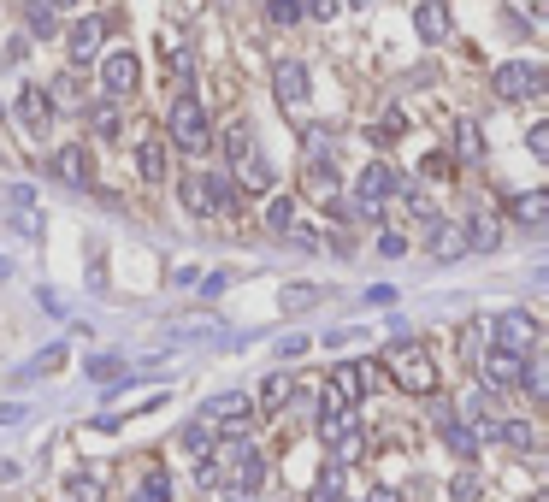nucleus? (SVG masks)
I'll return each mask as SVG.
<instances>
[{
    "label": "nucleus",
    "mask_w": 549,
    "mask_h": 502,
    "mask_svg": "<svg viewBox=\"0 0 549 502\" xmlns=\"http://www.w3.org/2000/svg\"><path fill=\"white\" fill-rule=\"evenodd\" d=\"M166 130H172V142H178L183 154H207L213 148V119H207V107L183 89L178 101H172V113H166Z\"/></svg>",
    "instance_id": "1"
},
{
    "label": "nucleus",
    "mask_w": 549,
    "mask_h": 502,
    "mask_svg": "<svg viewBox=\"0 0 549 502\" xmlns=\"http://www.w3.org/2000/svg\"><path fill=\"white\" fill-rule=\"evenodd\" d=\"M490 89H496V101H538L549 89V71L538 60H508V65H496Z\"/></svg>",
    "instance_id": "2"
},
{
    "label": "nucleus",
    "mask_w": 549,
    "mask_h": 502,
    "mask_svg": "<svg viewBox=\"0 0 549 502\" xmlns=\"http://www.w3.org/2000/svg\"><path fill=\"white\" fill-rule=\"evenodd\" d=\"M490 337H496L502 349L538 355V343H544V325H538V314H526V308H502V314L490 319Z\"/></svg>",
    "instance_id": "3"
},
{
    "label": "nucleus",
    "mask_w": 549,
    "mask_h": 502,
    "mask_svg": "<svg viewBox=\"0 0 549 502\" xmlns=\"http://www.w3.org/2000/svg\"><path fill=\"white\" fill-rule=\"evenodd\" d=\"M390 378H396L402 390H414V396H431V390H437V367H431L426 349H414V343H396V349H390Z\"/></svg>",
    "instance_id": "4"
},
{
    "label": "nucleus",
    "mask_w": 549,
    "mask_h": 502,
    "mask_svg": "<svg viewBox=\"0 0 549 502\" xmlns=\"http://www.w3.org/2000/svg\"><path fill=\"white\" fill-rule=\"evenodd\" d=\"M473 367H479V378H485L490 390H502V396H508V390L520 384V367H526V355H520V349H502V343H496V349H485V355H479Z\"/></svg>",
    "instance_id": "5"
},
{
    "label": "nucleus",
    "mask_w": 549,
    "mask_h": 502,
    "mask_svg": "<svg viewBox=\"0 0 549 502\" xmlns=\"http://www.w3.org/2000/svg\"><path fill=\"white\" fill-rule=\"evenodd\" d=\"M12 119H18V130L24 136H48V125H54V107H48V89H18V101H12Z\"/></svg>",
    "instance_id": "6"
},
{
    "label": "nucleus",
    "mask_w": 549,
    "mask_h": 502,
    "mask_svg": "<svg viewBox=\"0 0 549 502\" xmlns=\"http://www.w3.org/2000/svg\"><path fill=\"white\" fill-rule=\"evenodd\" d=\"M201 420L213 426V432H248V396H237V390H225V396H213L207 408H201Z\"/></svg>",
    "instance_id": "7"
},
{
    "label": "nucleus",
    "mask_w": 549,
    "mask_h": 502,
    "mask_svg": "<svg viewBox=\"0 0 549 502\" xmlns=\"http://www.w3.org/2000/svg\"><path fill=\"white\" fill-rule=\"evenodd\" d=\"M136 83H142V65H136L130 48H119V54H107V60H101V89H107L113 101H124Z\"/></svg>",
    "instance_id": "8"
},
{
    "label": "nucleus",
    "mask_w": 549,
    "mask_h": 502,
    "mask_svg": "<svg viewBox=\"0 0 549 502\" xmlns=\"http://www.w3.org/2000/svg\"><path fill=\"white\" fill-rule=\"evenodd\" d=\"M101 36H107V24H101V18H77V24L65 30V54H71V65L95 60V54H101Z\"/></svg>",
    "instance_id": "9"
},
{
    "label": "nucleus",
    "mask_w": 549,
    "mask_h": 502,
    "mask_svg": "<svg viewBox=\"0 0 549 502\" xmlns=\"http://www.w3.org/2000/svg\"><path fill=\"white\" fill-rule=\"evenodd\" d=\"M272 89H278V107H302L307 101V89H313V77H307V65L302 60H284L278 71H272Z\"/></svg>",
    "instance_id": "10"
},
{
    "label": "nucleus",
    "mask_w": 549,
    "mask_h": 502,
    "mask_svg": "<svg viewBox=\"0 0 549 502\" xmlns=\"http://www.w3.org/2000/svg\"><path fill=\"white\" fill-rule=\"evenodd\" d=\"M231 178H237V189H248V195H272V184H278V172H272V160L254 148L248 160H237V166H225Z\"/></svg>",
    "instance_id": "11"
},
{
    "label": "nucleus",
    "mask_w": 549,
    "mask_h": 502,
    "mask_svg": "<svg viewBox=\"0 0 549 502\" xmlns=\"http://www.w3.org/2000/svg\"><path fill=\"white\" fill-rule=\"evenodd\" d=\"M366 384H372V373H366V361H337V373H331V396H343L349 408H361V396H366Z\"/></svg>",
    "instance_id": "12"
},
{
    "label": "nucleus",
    "mask_w": 549,
    "mask_h": 502,
    "mask_svg": "<svg viewBox=\"0 0 549 502\" xmlns=\"http://www.w3.org/2000/svg\"><path fill=\"white\" fill-rule=\"evenodd\" d=\"M207 201H213V219L225 213V219H237L243 213V189H237V178L219 166V172H207Z\"/></svg>",
    "instance_id": "13"
},
{
    "label": "nucleus",
    "mask_w": 549,
    "mask_h": 502,
    "mask_svg": "<svg viewBox=\"0 0 549 502\" xmlns=\"http://www.w3.org/2000/svg\"><path fill=\"white\" fill-rule=\"evenodd\" d=\"M414 30H420V42H431V48L449 42V6L443 0H420L414 6Z\"/></svg>",
    "instance_id": "14"
},
{
    "label": "nucleus",
    "mask_w": 549,
    "mask_h": 502,
    "mask_svg": "<svg viewBox=\"0 0 549 502\" xmlns=\"http://www.w3.org/2000/svg\"><path fill=\"white\" fill-rule=\"evenodd\" d=\"M302 184H307V195H319V201H331V195H337V166H331V154H307Z\"/></svg>",
    "instance_id": "15"
},
{
    "label": "nucleus",
    "mask_w": 549,
    "mask_h": 502,
    "mask_svg": "<svg viewBox=\"0 0 549 502\" xmlns=\"http://www.w3.org/2000/svg\"><path fill=\"white\" fill-rule=\"evenodd\" d=\"M431 254H437V260H461V254H467L461 225H449V219H431Z\"/></svg>",
    "instance_id": "16"
},
{
    "label": "nucleus",
    "mask_w": 549,
    "mask_h": 502,
    "mask_svg": "<svg viewBox=\"0 0 549 502\" xmlns=\"http://www.w3.org/2000/svg\"><path fill=\"white\" fill-rule=\"evenodd\" d=\"M443 443H449V455H455V461H473V455H479V432H473V420H443Z\"/></svg>",
    "instance_id": "17"
},
{
    "label": "nucleus",
    "mask_w": 549,
    "mask_h": 502,
    "mask_svg": "<svg viewBox=\"0 0 549 502\" xmlns=\"http://www.w3.org/2000/svg\"><path fill=\"white\" fill-rule=\"evenodd\" d=\"M160 48H166V65H172V77H178V83H189V77H195V54H189V36H183V30H166V42H160Z\"/></svg>",
    "instance_id": "18"
},
{
    "label": "nucleus",
    "mask_w": 549,
    "mask_h": 502,
    "mask_svg": "<svg viewBox=\"0 0 549 502\" xmlns=\"http://www.w3.org/2000/svg\"><path fill=\"white\" fill-rule=\"evenodd\" d=\"M461 237H467V249H479V254H490L496 243H502V225L490 219V213H473L467 225H461Z\"/></svg>",
    "instance_id": "19"
},
{
    "label": "nucleus",
    "mask_w": 549,
    "mask_h": 502,
    "mask_svg": "<svg viewBox=\"0 0 549 502\" xmlns=\"http://www.w3.org/2000/svg\"><path fill=\"white\" fill-rule=\"evenodd\" d=\"M54 172H60L65 184H89V178H95V172H89V154H83V148H60V154H54Z\"/></svg>",
    "instance_id": "20"
},
{
    "label": "nucleus",
    "mask_w": 549,
    "mask_h": 502,
    "mask_svg": "<svg viewBox=\"0 0 549 502\" xmlns=\"http://www.w3.org/2000/svg\"><path fill=\"white\" fill-rule=\"evenodd\" d=\"M485 432H490V438H502L508 449H538V432H532L526 420H490Z\"/></svg>",
    "instance_id": "21"
},
{
    "label": "nucleus",
    "mask_w": 549,
    "mask_h": 502,
    "mask_svg": "<svg viewBox=\"0 0 549 502\" xmlns=\"http://www.w3.org/2000/svg\"><path fill=\"white\" fill-rule=\"evenodd\" d=\"M290 396H296V384H290V373H272L266 384H260V396H254V402H260V414H278V408H284Z\"/></svg>",
    "instance_id": "22"
},
{
    "label": "nucleus",
    "mask_w": 549,
    "mask_h": 502,
    "mask_svg": "<svg viewBox=\"0 0 549 502\" xmlns=\"http://www.w3.org/2000/svg\"><path fill=\"white\" fill-rule=\"evenodd\" d=\"M508 213H514L520 225H538V219L549 213V195H544V189H526V195H514V201H508Z\"/></svg>",
    "instance_id": "23"
},
{
    "label": "nucleus",
    "mask_w": 549,
    "mask_h": 502,
    "mask_svg": "<svg viewBox=\"0 0 549 502\" xmlns=\"http://www.w3.org/2000/svg\"><path fill=\"white\" fill-rule=\"evenodd\" d=\"M183 207H189L195 219H213V201H207V172H189V178H183Z\"/></svg>",
    "instance_id": "24"
},
{
    "label": "nucleus",
    "mask_w": 549,
    "mask_h": 502,
    "mask_svg": "<svg viewBox=\"0 0 549 502\" xmlns=\"http://www.w3.org/2000/svg\"><path fill=\"white\" fill-rule=\"evenodd\" d=\"M136 166H142V178H148V184H160V178H166V142H160V136H148V142H142V154H136Z\"/></svg>",
    "instance_id": "25"
},
{
    "label": "nucleus",
    "mask_w": 549,
    "mask_h": 502,
    "mask_svg": "<svg viewBox=\"0 0 549 502\" xmlns=\"http://www.w3.org/2000/svg\"><path fill=\"white\" fill-rule=\"evenodd\" d=\"M54 12H60L54 0H24V30L30 36H54Z\"/></svg>",
    "instance_id": "26"
},
{
    "label": "nucleus",
    "mask_w": 549,
    "mask_h": 502,
    "mask_svg": "<svg viewBox=\"0 0 549 502\" xmlns=\"http://www.w3.org/2000/svg\"><path fill=\"white\" fill-rule=\"evenodd\" d=\"M260 142H254V125H231L225 130V166H237V160H248Z\"/></svg>",
    "instance_id": "27"
},
{
    "label": "nucleus",
    "mask_w": 549,
    "mask_h": 502,
    "mask_svg": "<svg viewBox=\"0 0 549 502\" xmlns=\"http://www.w3.org/2000/svg\"><path fill=\"white\" fill-rule=\"evenodd\" d=\"M130 502H172V473H166V467H154V473L136 485V497H130Z\"/></svg>",
    "instance_id": "28"
},
{
    "label": "nucleus",
    "mask_w": 549,
    "mask_h": 502,
    "mask_svg": "<svg viewBox=\"0 0 549 502\" xmlns=\"http://www.w3.org/2000/svg\"><path fill=\"white\" fill-rule=\"evenodd\" d=\"M455 148H461V160H485V136L473 119H455Z\"/></svg>",
    "instance_id": "29"
},
{
    "label": "nucleus",
    "mask_w": 549,
    "mask_h": 502,
    "mask_svg": "<svg viewBox=\"0 0 549 502\" xmlns=\"http://www.w3.org/2000/svg\"><path fill=\"white\" fill-rule=\"evenodd\" d=\"M343 497V461H331L325 473H319V485L307 491V502H337Z\"/></svg>",
    "instance_id": "30"
},
{
    "label": "nucleus",
    "mask_w": 549,
    "mask_h": 502,
    "mask_svg": "<svg viewBox=\"0 0 549 502\" xmlns=\"http://www.w3.org/2000/svg\"><path fill=\"white\" fill-rule=\"evenodd\" d=\"M520 390H526L532 402H544V396H549V373H544V361H532V355H526V367H520Z\"/></svg>",
    "instance_id": "31"
},
{
    "label": "nucleus",
    "mask_w": 549,
    "mask_h": 502,
    "mask_svg": "<svg viewBox=\"0 0 549 502\" xmlns=\"http://www.w3.org/2000/svg\"><path fill=\"white\" fill-rule=\"evenodd\" d=\"M89 125H95V136H101V142H113V136H119V101L107 95V101L89 113Z\"/></svg>",
    "instance_id": "32"
},
{
    "label": "nucleus",
    "mask_w": 549,
    "mask_h": 502,
    "mask_svg": "<svg viewBox=\"0 0 549 502\" xmlns=\"http://www.w3.org/2000/svg\"><path fill=\"white\" fill-rule=\"evenodd\" d=\"M313 302H325V290H319V284H290V290L278 296V308H284V314H296V308H313Z\"/></svg>",
    "instance_id": "33"
},
{
    "label": "nucleus",
    "mask_w": 549,
    "mask_h": 502,
    "mask_svg": "<svg viewBox=\"0 0 549 502\" xmlns=\"http://www.w3.org/2000/svg\"><path fill=\"white\" fill-rule=\"evenodd\" d=\"M183 449H189V455H207V449H213V426H207V420H195V426L183 432Z\"/></svg>",
    "instance_id": "34"
},
{
    "label": "nucleus",
    "mask_w": 549,
    "mask_h": 502,
    "mask_svg": "<svg viewBox=\"0 0 549 502\" xmlns=\"http://www.w3.org/2000/svg\"><path fill=\"white\" fill-rule=\"evenodd\" d=\"M290 219H296L290 195H272V207H266V225H272V231H290Z\"/></svg>",
    "instance_id": "35"
},
{
    "label": "nucleus",
    "mask_w": 549,
    "mask_h": 502,
    "mask_svg": "<svg viewBox=\"0 0 549 502\" xmlns=\"http://www.w3.org/2000/svg\"><path fill=\"white\" fill-rule=\"evenodd\" d=\"M266 18H272L278 30H290V24L302 18V6H296V0H266Z\"/></svg>",
    "instance_id": "36"
},
{
    "label": "nucleus",
    "mask_w": 549,
    "mask_h": 502,
    "mask_svg": "<svg viewBox=\"0 0 549 502\" xmlns=\"http://www.w3.org/2000/svg\"><path fill=\"white\" fill-rule=\"evenodd\" d=\"M402 195H408V207H414V219H426V225H431V219H437V201H431L426 189H408V184H402Z\"/></svg>",
    "instance_id": "37"
},
{
    "label": "nucleus",
    "mask_w": 549,
    "mask_h": 502,
    "mask_svg": "<svg viewBox=\"0 0 549 502\" xmlns=\"http://www.w3.org/2000/svg\"><path fill=\"white\" fill-rule=\"evenodd\" d=\"M119 373H124L119 355H95V361H89V378H101V384H113Z\"/></svg>",
    "instance_id": "38"
},
{
    "label": "nucleus",
    "mask_w": 549,
    "mask_h": 502,
    "mask_svg": "<svg viewBox=\"0 0 549 502\" xmlns=\"http://www.w3.org/2000/svg\"><path fill=\"white\" fill-rule=\"evenodd\" d=\"M71 497L77 502H101V479H95V473H77V479H71Z\"/></svg>",
    "instance_id": "39"
},
{
    "label": "nucleus",
    "mask_w": 549,
    "mask_h": 502,
    "mask_svg": "<svg viewBox=\"0 0 549 502\" xmlns=\"http://www.w3.org/2000/svg\"><path fill=\"white\" fill-rule=\"evenodd\" d=\"M449 497H455V502H479V479H473V473H461V479L449 485Z\"/></svg>",
    "instance_id": "40"
},
{
    "label": "nucleus",
    "mask_w": 549,
    "mask_h": 502,
    "mask_svg": "<svg viewBox=\"0 0 549 502\" xmlns=\"http://www.w3.org/2000/svg\"><path fill=\"white\" fill-rule=\"evenodd\" d=\"M48 107H77V83H71V77H60V83H54V95H48Z\"/></svg>",
    "instance_id": "41"
},
{
    "label": "nucleus",
    "mask_w": 549,
    "mask_h": 502,
    "mask_svg": "<svg viewBox=\"0 0 549 502\" xmlns=\"http://www.w3.org/2000/svg\"><path fill=\"white\" fill-rule=\"evenodd\" d=\"M526 148H532L538 160H549V125H532V130H526Z\"/></svg>",
    "instance_id": "42"
},
{
    "label": "nucleus",
    "mask_w": 549,
    "mask_h": 502,
    "mask_svg": "<svg viewBox=\"0 0 549 502\" xmlns=\"http://www.w3.org/2000/svg\"><path fill=\"white\" fill-rule=\"evenodd\" d=\"M296 6H302L307 18H319V24H325V18L337 12V0H296Z\"/></svg>",
    "instance_id": "43"
},
{
    "label": "nucleus",
    "mask_w": 549,
    "mask_h": 502,
    "mask_svg": "<svg viewBox=\"0 0 549 502\" xmlns=\"http://www.w3.org/2000/svg\"><path fill=\"white\" fill-rule=\"evenodd\" d=\"M307 349H313V337H284V343H278V361H290V355H307Z\"/></svg>",
    "instance_id": "44"
},
{
    "label": "nucleus",
    "mask_w": 549,
    "mask_h": 502,
    "mask_svg": "<svg viewBox=\"0 0 549 502\" xmlns=\"http://www.w3.org/2000/svg\"><path fill=\"white\" fill-rule=\"evenodd\" d=\"M449 172H455L449 154H426V178H449Z\"/></svg>",
    "instance_id": "45"
},
{
    "label": "nucleus",
    "mask_w": 549,
    "mask_h": 502,
    "mask_svg": "<svg viewBox=\"0 0 549 502\" xmlns=\"http://www.w3.org/2000/svg\"><path fill=\"white\" fill-rule=\"evenodd\" d=\"M6 201H12V207H36V189H30V184H12V189H6Z\"/></svg>",
    "instance_id": "46"
},
{
    "label": "nucleus",
    "mask_w": 549,
    "mask_h": 502,
    "mask_svg": "<svg viewBox=\"0 0 549 502\" xmlns=\"http://www.w3.org/2000/svg\"><path fill=\"white\" fill-rule=\"evenodd\" d=\"M18 420H24V408H18V402H6V408H0V426H18Z\"/></svg>",
    "instance_id": "47"
},
{
    "label": "nucleus",
    "mask_w": 549,
    "mask_h": 502,
    "mask_svg": "<svg viewBox=\"0 0 549 502\" xmlns=\"http://www.w3.org/2000/svg\"><path fill=\"white\" fill-rule=\"evenodd\" d=\"M372 502H396V491H390V485H384V491H372Z\"/></svg>",
    "instance_id": "48"
},
{
    "label": "nucleus",
    "mask_w": 549,
    "mask_h": 502,
    "mask_svg": "<svg viewBox=\"0 0 549 502\" xmlns=\"http://www.w3.org/2000/svg\"><path fill=\"white\" fill-rule=\"evenodd\" d=\"M349 6H355V12H361V6H372V0H349Z\"/></svg>",
    "instance_id": "49"
},
{
    "label": "nucleus",
    "mask_w": 549,
    "mask_h": 502,
    "mask_svg": "<svg viewBox=\"0 0 549 502\" xmlns=\"http://www.w3.org/2000/svg\"><path fill=\"white\" fill-rule=\"evenodd\" d=\"M54 6H77V0H54Z\"/></svg>",
    "instance_id": "50"
},
{
    "label": "nucleus",
    "mask_w": 549,
    "mask_h": 502,
    "mask_svg": "<svg viewBox=\"0 0 549 502\" xmlns=\"http://www.w3.org/2000/svg\"><path fill=\"white\" fill-rule=\"evenodd\" d=\"M337 502H355V497H337Z\"/></svg>",
    "instance_id": "51"
}]
</instances>
